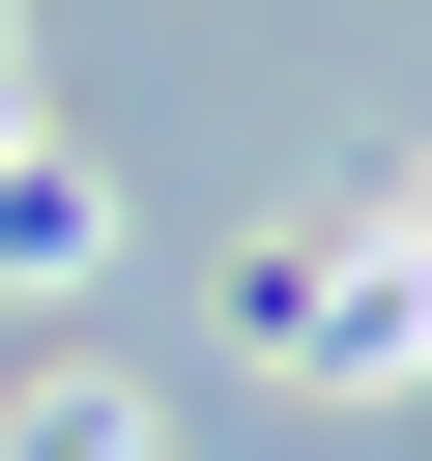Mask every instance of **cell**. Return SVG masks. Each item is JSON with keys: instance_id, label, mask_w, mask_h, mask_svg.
Returning a JSON list of instances; mask_svg holds the SVG:
<instances>
[{"instance_id": "277c9868", "label": "cell", "mask_w": 432, "mask_h": 461, "mask_svg": "<svg viewBox=\"0 0 432 461\" xmlns=\"http://www.w3.org/2000/svg\"><path fill=\"white\" fill-rule=\"evenodd\" d=\"M403 259H432V173H403Z\"/></svg>"}, {"instance_id": "3957f363", "label": "cell", "mask_w": 432, "mask_h": 461, "mask_svg": "<svg viewBox=\"0 0 432 461\" xmlns=\"http://www.w3.org/2000/svg\"><path fill=\"white\" fill-rule=\"evenodd\" d=\"M0 461H144V403H115V375H29V403H0Z\"/></svg>"}, {"instance_id": "7a4b0ae2", "label": "cell", "mask_w": 432, "mask_h": 461, "mask_svg": "<svg viewBox=\"0 0 432 461\" xmlns=\"http://www.w3.org/2000/svg\"><path fill=\"white\" fill-rule=\"evenodd\" d=\"M58 259H86V173H58V144H0V288H58Z\"/></svg>"}, {"instance_id": "6da1fadb", "label": "cell", "mask_w": 432, "mask_h": 461, "mask_svg": "<svg viewBox=\"0 0 432 461\" xmlns=\"http://www.w3.org/2000/svg\"><path fill=\"white\" fill-rule=\"evenodd\" d=\"M230 346L317 375V403H374V375L432 346V259H403V230H288V259H230Z\"/></svg>"}]
</instances>
